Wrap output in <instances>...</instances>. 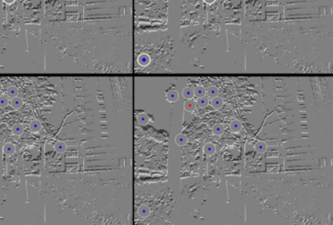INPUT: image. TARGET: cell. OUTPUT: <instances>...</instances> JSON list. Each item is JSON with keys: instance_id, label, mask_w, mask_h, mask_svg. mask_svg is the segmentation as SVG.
I'll list each match as a JSON object with an SVG mask.
<instances>
[{"instance_id": "obj_14", "label": "cell", "mask_w": 333, "mask_h": 225, "mask_svg": "<svg viewBox=\"0 0 333 225\" xmlns=\"http://www.w3.org/2000/svg\"><path fill=\"white\" fill-rule=\"evenodd\" d=\"M203 151L206 155H213L216 151V147L213 143H207L203 147Z\"/></svg>"}, {"instance_id": "obj_15", "label": "cell", "mask_w": 333, "mask_h": 225, "mask_svg": "<svg viewBox=\"0 0 333 225\" xmlns=\"http://www.w3.org/2000/svg\"><path fill=\"white\" fill-rule=\"evenodd\" d=\"M23 99L19 97H15V98H12V100H11V105L12 107L14 109H19L21 108L23 106Z\"/></svg>"}, {"instance_id": "obj_21", "label": "cell", "mask_w": 333, "mask_h": 225, "mask_svg": "<svg viewBox=\"0 0 333 225\" xmlns=\"http://www.w3.org/2000/svg\"><path fill=\"white\" fill-rule=\"evenodd\" d=\"M18 94H19V91H18L17 87H15V86H10V87L7 89L8 97L15 98V97H18Z\"/></svg>"}, {"instance_id": "obj_7", "label": "cell", "mask_w": 333, "mask_h": 225, "mask_svg": "<svg viewBox=\"0 0 333 225\" xmlns=\"http://www.w3.org/2000/svg\"><path fill=\"white\" fill-rule=\"evenodd\" d=\"M15 151H16V147L14 144H12V143H6L3 147V152L8 156L14 154Z\"/></svg>"}, {"instance_id": "obj_6", "label": "cell", "mask_w": 333, "mask_h": 225, "mask_svg": "<svg viewBox=\"0 0 333 225\" xmlns=\"http://www.w3.org/2000/svg\"><path fill=\"white\" fill-rule=\"evenodd\" d=\"M195 107H196L195 102V100H192V99H188L187 102H185L184 108H185V110H187L188 112H192L195 109Z\"/></svg>"}, {"instance_id": "obj_23", "label": "cell", "mask_w": 333, "mask_h": 225, "mask_svg": "<svg viewBox=\"0 0 333 225\" xmlns=\"http://www.w3.org/2000/svg\"><path fill=\"white\" fill-rule=\"evenodd\" d=\"M4 1H5L6 3H8V4H11V3H13L14 1H15V0H4Z\"/></svg>"}, {"instance_id": "obj_5", "label": "cell", "mask_w": 333, "mask_h": 225, "mask_svg": "<svg viewBox=\"0 0 333 225\" xmlns=\"http://www.w3.org/2000/svg\"><path fill=\"white\" fill-rule=\"evenodd\" d=\"M267 144L266 142L264 141H258L256 144H255V151L260 153V154H263V153H265L267 151Z\"/></svg>"}, {"instance_id": "obj_10", "label": "cell", "mask_w": 333, "mask_h": 225, "mask_svg": "<svg viewBox=\"0 0 333 225\" xmlns=\"http://www.w3.org/2000/svg\"><path fill=\"white\" fill-rule=\"evenodd\" d=\"M175 142H176L177 145L183 146L188 142V138H187V137L185 135H183V133H179V135H177L175 137Z\"/></svg>"}, {"instance_id": "obj_1", "label": "cell", "mask_w": 333, "mask_h": 225, "mask_svg": "<svg viewBox=\"0 0 333 225\" xmlns=\"http://www.w3.org/2000/svg\"><path fill=\"white\" fill-rule=\"evenodd\" d=\"M179 99V94H178L177 90L175 88H171L167 90L166 92V99L169 102H175Z\"/></svg>"}, {"instance_id": "obj_11", "label": "cell", "mask_w": 333, "mask_h": 225, "mask_svg": "<svg viewBox=\"0 0 333 225\" xmlns=\"http://www.w3.org/2000/svg\"><path fill=\"white\" fill-rule=\"evenodd\" d=\"M206 95H208V98H211V99L215 98V97H218L219 90L217 87H215V86H210V87L206 91Z\"/></svg>"}, {"instance_id": "obj_4", "label": "cell", "mask_w": 333, "mask_h": 225, "mask_svg": "<svg viewBox=\"0 0 333 225\" xmlns=\"http://www.w3.org/2000/svg\"><path fill=\"white\" fill-rule=\"evenodd\" d=\"M224 131H225V126L221 123L216 124V125H214L213 128H212V133H213L215 136H221L222 133H224Z\"/></svg>"}, {"instance_id": "obj_12", "label": "cell", "mask_w": 333, "mask_h": 225, "mask_svg": "<svg viewBox=\"0 0 333 225\" xmlns=\"http://www.w3.org/2000/svg\"><path fill=\"white\" fill-rule=\"evenodd\" d=\"M42 128L41 123L38 120H33L30 124V129L32 133H38Z\"/></svg>"}, {"instance_id": "obj_13", "label": "cell", "mask_w": 333, "mask_h": 225, "mask_svg": "<svg viewBox=\"0 0 333 225\" xmlns=\"http://www.w3.org/2000/svg\"><path fill=\"white\" fill-rule=\"evenodd\" d=\"M23 130H25V129H23V126L20 123H17L12 127V133L15 136H21L22 133H23Z\"/></svg>"}, {"instance_id": "obj_19", "label": "cell", "mask_w": 333, "mask_h": 225, "mask_svg": "<svg viewBox=\"0 0 333 225\" xmlns=\"http://www.w3.org/2000/svg\"><path fill=\"white\" fill-rule=\"evenodd\" d=\"M208 102H209L208 99H207L205 95H204V97H202V98H197V100L195 102V104L199 107L203 108V107H206L207 105H208Z\"/></svg>"}, {"instance_id": "obj_8", "label": "cell", "mask_w": 333, "mask_h": 225, "mask_svg": "<svg viewBox=\"0 0 333 225\" xmlns=\"http://www.w3.org/2000/svg\"><path fill=\"white\" fill-rule=\"evenodd\" d=\"M230 128H231V132L238 133L239 131H241V129H242V124H241V122L238 121V120H234L233 122L231 123Z\"/></svg>"}, {"instance_id": "obj_24", "label": "cell", "mask_w": 333, "mask_h": 225, "mask_svg": "<svg viewBox=\"0 0 333 225\" xmlns=\"http://www.w3.org/2000/svg\"><path fill=\"white\" fill-rule=\"evenodd\" d=\"M204 1H205L206 3H208V4H211V3H213V2L215 1V0H204Z\"/></svg>"}, {"instance_id": "obj_22", "label": "cell", "mask_w": 333, "mask_h": 225, "mask_svg": "<svg viewBox=\"0 0 333 225\" xmlns=\"http://www.w3.org/2000/svg\"><path fill=\"white\" fill-rule=\"evenodd\" d=\"M8 103H9V100H8L7 97H5V95H1V97H0V108L6 107Z\"/></svg>"}, {"instance_id": "obj_17", "label": "cell", "mask_w": 333, "mask_h": 225, "mask_svg": "<svg viewBox=\"0 0 333 225\" xmlns=\"http://www.w3.org/2000/svg\"><path fill=\"white\" fill-rule=\"evenodd\" d=\"M206 95V90L202 86H197V87L194 90V95L196 98H202Z\"/></svg>"}, {"instance_id": "obj_16", "label": "cell", "mask_w": 333, "mask_h": 225, "mask_svg": "<svg viewBox=\"0 0 333 225\" xmlns=\"http://www.w3.org/2000/svg\"><path fill=\"white\" fill-rule=\"evenodd\" d=\"M54 149L57 153H64L66 150V144L64 141H58L56 142Z\"/></svg>"}, {"instance_id": "obj_18", "label": "cell", "mask_w": 333, "mask_h": 225, "mask_svg": "<svg viewBox=\"0 0 333 225\" xmlns=\"http://www.w3.org/2000/svg\"><path fill=\"white\" fill-rule=\"evenodd\" d=\"M182 95L185 99H191L192 97H194V89L191 88V87H186L185 89H183Z\"/></svg>"}, {"instance_id": "obj_9", "label": "cell", "mask_w": 333, "mask_h": 225, "mask_svg": "<svg viewBox=\"0 0 333 225\" xmlns=\"http://www.w3.org/2000/svg\"><path fill=\"white\" fill-rule=\"evenodd\" d=\"M223 99H222L220 97H215V98H212V100H211V105L212 107L215 108V109H219L221 108L222 106H223Z\"/></svg>"}, {"instance_id": "obj_3", "label": "cell", "mask_w": 333, "mask_h": 225, "mask_svg": "<svg viewBox=\"0 0 333 225\" xmlns=\"http://www.w3.org/2000/svg\"><path fill=\"white\" fill-rule=\"evenodd\" d=\"M138 63H139L140 65L146 66V65H148L149 63H151V59H149V55H147V54H141V55L139 56V58H138Z\"/></svg>"}, {"instance_id": "obj_20", "label": "cell", "mask_w": 333, "mask_h": 225, "mask_svg": "<svg viewBox=\"0 0 333 225\" xmlns=\"http://www.w3.org/2000/svg\"><path fill=\"white\" fill-rule=\"evenodd\" d=\"M149 212H151V210H149V207H147V206H145V205L141 206V207L138 209V213H139L140 216H142V217L149 216Z\"/></svg>"}, {"instance_id": "obj_2", "label": "cell", "mask_w": 333, "mask_h": 225, "mask_svg": "<svg viewBox=\"0 0 333 225\" xmlns=\"http://www.w3.org/2000/svg\"><path fill=\"white\" fill-rule=\"evenodd\" d=\"M137 122L142 126L148 125L149 122V117L146 112L141 111V112H139V114L137 115Z\"/></svg>"}]
</instances>
